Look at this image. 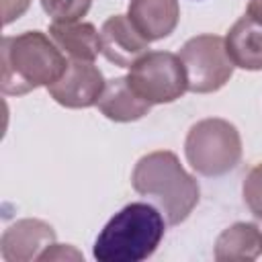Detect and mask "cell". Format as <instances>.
Wrapping results in <instances>:
<instances>
[{"mask_svg":"<svg viewBox=\"0 0 262 262\" xmlns=\"http://www.w3.org/2000/svg\"><path fill=\"white\" fill-rule=\"evenodd\" d=\"M131 184L137 194L154 201L168 225L186 221L201 199L199 182L182 168L178 156L168 149L139 158L131 174Z\"/></svg>","mask_w":262,"mask_h":262,"instance_id":"cell-1","label":"cell"},{"mask_svg":"<svg viewBox=\"0 0 262 262\" xmlns=\"http://www.w3.org/2000/svg\"><path fill=\"white\" fill-rule=\"evenodd\" d=\"M2 92L20 96L41 86H51L68 68L66 53L41 31H25L2 39Z\"/></svg>","mask_w":262,"mask_h":262,"instance_id":"cell-2","label":"cell"},{"mask_svg":"<svg viewBox=\"0 0 262 262\" xmlns=\"http://www.w3.org/2000/svg\"><path fill=\"white\" fill-rule=\"evenodd\" d=\"M166 219L149 203H129L98 233L92 254L98 262H141L154 256L166 233Z\"/></svg>","mask_w":262,"mask_h":262,"instance_id":"cell-3","label":"cell"},{"mask_svg":"<svg viewBox=\"0 0 262 262\" xmlns=\"http://www.w3.org/2000/svg\"><path fill=\"white\" fill-rule=\"evenodd\" d=\"M184 156L190 168L201 176H223L242 160L239 131L233 123L219 117L196 121L186 133Z\"/></svg>","mask_w":262,"mask_h":262,"instance_id":"cell-4","label":"cell"},{"mask_svg":"<svg viewBox=\"0 0 262 262\" xmlns=\"http://www.w3.org/2000/svg\"><path fill=\"white\" fill-rule=\"evenodd\" d=\"M188 90L209 94L221 90L233 76V61L225 49V39L219 35H196L188 39L178 53Z\"/></svg>","mask_w":262,"mask_h":262,"instance_id":"cell-5","label":"cell"},{"mask_svg":"<svg viewBox=\"0 0 262 262\" xmlns=\"http://www.w3.org/2000/svg\"><path fill=\"white\" fill-rule=\"evenodd\" d=\"M131 88L149 104H168L178 100L186 90V72L178 55L170 51L143 53L127 74Z\"/></svg>","mask_w":262,"mask_h":262,"instance_id":"cell-6","label":"cell"},{"mask_svg":"<svg viewBox=\"0 0 262 262\" xmlns=\"http://www.w3.org/2000/svg\"><path fill=\"white\" fill-rule=\"evenodd\" d=\"M104 84L102 72L92 61L70 59L61 78L47 86V92L66 108H88L98 102Z\"/></svg>","mask_w":262,"mask_h":262,"instance_id":"cell-7","label":"cell"},{"mask_svg":"<svg viewBox=\"0 0 262 262\" xmlns=\"http://www.w3.org/2000/svg\"><path fill=\"white\" fill-rule=\"evenodd\" d=\"M55 244V231L41 219H18L0 237V254L6 262H31Z\"/></svg>","mask_w":262,"mask_h":262,"instance_id":"cell-8","label":"cell"},{"mask_svg":"<svg viewBox=\"0 0 262 262\" xmlns=\"http://www.w3.org/2000/svg\"><path fill=\"white\" fill-rule=\"evenodd\" d=\"M149 41L133 27L129 16L113 14L100 27V53L119 68H131L143 53H147Z\"/></svg>","mask_w":262,"mask_h":262,"instance_id":"cell-9","label":"cell"},{"mask_svg":"<svg viewBox=\"0 0 262 262\" xmlns=\"http://www.w3.org/2000/svg\"><path fill=\"white\" fill-rule=\"evenodd\" d=\"M127 16L141 37L151 43L174 33L180 6L178 0H131Z\"/></svg>","mask_w":262,"mask_h":262,"instance_id":"cell-10","label":"cell"},{"mask_svg":"<svg viewBox=\"0 0 262 262\" xmlns=\"http://www.w3.org/2000/svg\"><path fill=\"white\" fill-rule=\"evenodd\" d=\"M223 39H225V49L235 68H242L248 72L262 70V23L260 20L252 18L250 14H244L231 25V29Z\"/></svg>","mask_w":262,"mask_h":262,"instance_id":"cell-11","label":"cell"},{"mask_svg":"<svg viewBox=\"0 0 262 262\" xmlns=\"http://www.w3.org/2000/svg\"><path fill=\"white\" fill-rule=\"evenodd\" d=\"M96 106L106 119H111L115 123L139 121L141 117H145L151 111V104L131 88L127 76L108 80L104 84V90H102Z\"/></svg>","mask_w":262,"mask_h":262,"instance_id":"cell-12","label":"cell"},{"mask_svg":"<svg viewBox=\"0 0 262 262\" xmlns=\"http://www.w3.org/2000/svg\"><path fill=\"white\" fill-rule=\"evenodd\" d=\"M49 37L53 43L70 57L80 61H94L100 53V33L92 23L84 20H68V23H51Z\"/></svg>","mask_w":262,"mask_h":262,"instance_id":"cell-13","label":"cell"},{"mask_svg":"<svg viewBox=\"0 0 262 262\" xmlns=\"http://www.w3.org/2000/svg\"><path fill=\"white\" fill-rule=\"evenodd\" d=\"M262 254V231L256 223L237 221L223 229L215 239L213 256L219 262H248Z\"/></svg>","mask_w":262,"mask_h":262,"instance_id":"cell-14","label":"cell"},{"mask_svg":"<svg viewBox=\"0 0 262 262\" xmlns=\"http://www.w3.org/2000/svg\"><path fill=\"white\" fill-rule=\"evenodd\" d=\"M43 10L55 23L80 20L92 6V0H41Z\"/></svg>","mask_w":262,"mask_h":262,"instance_id":"cell-15","label":"cell"},{"mask_svg":"<svg viewBox=\"0 0 262 262\" xmlns=\"http://www.w3.org/2000/svg\"><path fill=\"white\" fill-rule=\"evenodd\" d=\"M242 194L250 213L258 221H262V162L248 170L242 184Z\"/></svg>","mask_w":262,"mask_h":262,"instance_id":"cell-16","label":"cell"},{"mask_svg":"<svg viewBox=\"0 0 262 262\" xmlns=\"http://www.w3.org/2000/svg\"><path fill=\"white\" fill-rule=\"evenodd\" d=\"M39 260H84V256L74 250L72 246H61V244H51L41 256Z\"/></svg>","mask_w":262,"mask_h":262,"instance_id":"cell-17","label":"cell"},{"mask_svg":"<svg viewBox=\"0 0 262 262\" xmlns=\"http://www.w3.org/2000/svg\"><path fill=\"white\" fill-rule=\"evenodd\" d=\"M29 6H31V0H2V23L4 25L14 23L27 12Z\"/></svg>","mask_w":262,"mask_h":262,"instance_id":"cell-18","label":"cell"},{"mask_svg":"<svg viewBox=\"0 0 262 262\" xmlns=\"http://www.w3.org/2000/svg\"><path fill=\"white\" fill-rule=\"evenodd\" d=\"M246 14H250L252 18H256V20L262 23V0H250Z\"/></svg>","mask_w":262,"mask_h":262,"instance_id":"cell-19","label":"cell"}]
</instances>
